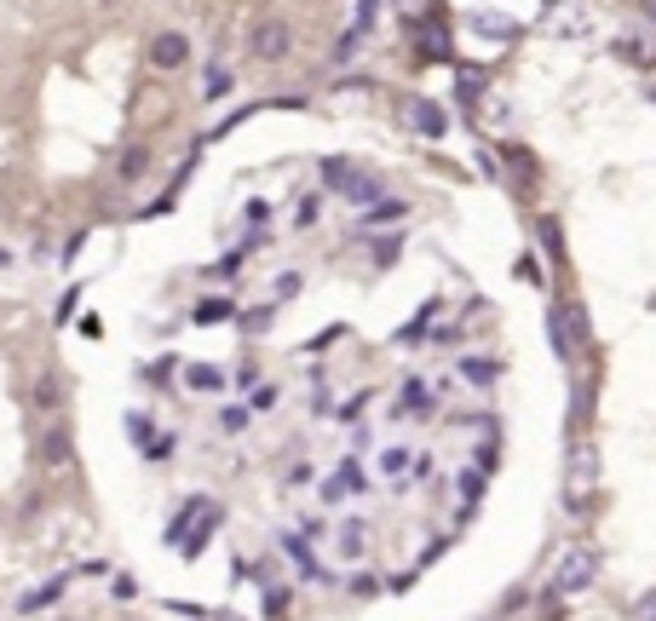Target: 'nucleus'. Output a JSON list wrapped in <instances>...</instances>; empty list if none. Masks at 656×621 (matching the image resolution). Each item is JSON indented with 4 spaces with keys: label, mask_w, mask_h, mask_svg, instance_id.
<instances>
[{
    "label": "nucleus",
    "mask_w": 656,
    "mask_h": 621,
    "mask_svg": "<svg viewBox=\"0 0 656 621\" xmlns=\"http://www.w3.org/2000/svg\"><path fill=\"white\" fill-rule=\"evenodd\" d=\"M248 414H254V409H225V414H219V426H225V432H242V426H248Z\"/></svg>",
    "instance_id": "7c9ffc66"
},
{
    "label": "nucleus",
    "mask_w": 656,
    "mask_h": 621,
    "mask_svg": "<svg viewBox=\"0 0 656 621\" xmlns=\"http://www.w3.org/2000/svg\"><path fill=\"white\" fill-rule=\"evenodd\" d=\"M398 414H409V420H421V414H432V391L421 386V380H403L398 386V403H392Z\"/></svg>",
    "instance_id": "9b49d317"
},
{
    "label": "nucleus",
    "mask_w": 656,
    "mask_h": 621,
    "mask_svg": "<svg viewBox=\"0 0 656 621\" xmlns=\"http://www.w3.org/2000/svg\"><path fill=\"white\" fill-rule=\"evenodd\" d=\"M461 380H472V386H495V380H501V363L484 357V351H472V357H461Z\"/></svg>",
    "instance_id": "ddd939ff"
},
{
    "label": "nucleus",
    "mask_w": 656,
    "mask_h": 621,
    "mask_svg": "<svg viewBox=\"0 0 656 621\" xmlns=\"http://www.w3.org/2000/svg\"><path fill=\"white\" fill-rule=\"evenodd\" d=\"M369 489V478H363V466L357 460H346L334 478H328V489H323V501H346V495H363Z\"/></svg>",
    "instance_id": "6e6552de"
},
{
    "label": "nucleus",
    "mask_w": 656,
    "mask_h": 621,
    "mask_svg": "<svg viewBox=\"0 0 656 621\" xmlns=\"http://www.w3.org/2000/svg\"><path fill=\"white\" fill-rule=\"evenodd\" d=\"M409 219V207L403 202H375V207H363V230H392Z\"/></svg>",
    "instance_id": "4468645a"
},
{
    "label": "nucleus",
    "mask_w": 656,
    "mask_h": 621,
    "mask_svg": "<svg viewBox=\"0 0 656 621\" xmlns=\"http://www.w3.org/2000/svg\"><path fill=\"white\" fill-rule=\"evenodd\" d=\"M478 489H484V478H478V472H461V501H478Z\"/></svg>",
    "instance_id": "2f4dec72"
},
{
    "label": "nucleus",
    "mask_w": 656,
    "mask_h": 621,
    "mask_svg": "<svg viewBox=\"0 0 656 621\" xmlns=\"http://www.w3.org/2000/svg\"><path fill=\"white\" fill-rule=\"evenodd\" d=\"M64 593H70V581L58 575V581H47V587H35V593H24V598H18V610H24V616H35V610H47V604H58Z\"/></svg>",
    "instance_id": "2eb2a0df"
},
{
    "label": "nucleus",
    "mask_w": 656,
    "mask_h": 621,
    "mask_svg": "<svg viewBox=\"0 0 656 621\" xmlns=\"http://www.w3.org/2000/svg\"><path fill=\"white\" fill-rule=\"evenodd\" d=\"M259 593H265V587H259ZM282 604H288V593H282V587H271V593H265V610H271V616H282Z\"/></svg>",
    "instance_id": "c9c22d12"
},
{
    "label": "nucleus",
    "mask_w": 656,
    "mask_h": 621,
    "mask_svg": "<svg viewBox=\"0 0 656 621\" xmlns=\"http://www.w3.org/2000/svg\"><path fill=\"white\" fill-rule=\"evenodd\" d=\"M346 587H352V598H375V593H380V581H375L369 570H357L352 581H346Z\"/></svg>",
    "instance_id": "c85d7f7f"
},
{
    "label": "nucleus",
    "mask_w": 656,
    "mask_h": 621,
    "mask_svg": "<svg viewBox=\"0 0 656 621\" xmlns=\"http://www.w3.org/2000/svg\"><path fill=\"white\" fill-rule=\"evenodd\" d=\"M346 196H352V207L386 202V196H380V179H369V173H352V179H346Z\"/></svg>",
    "instance_id": "a211bd4d"
},
{
    "label": "nucleus",
    "mask_w": 656,
    "mask_h": 621,
    "mask_svg": "<svg viewBox=\"0 0 656 621\" xmlns=\"http://www.w3.org/2000/svg\"><path fill=\"white\" fill-rule=\"evenodd\" d=\"M231 92H236L231 69H225V64H208V75H202V98H208V104H219V98H231Z\"/></svg>",
    "instance_id": "f3484780"
},
{
    "label": "nucleus",
    "mask_w": 656,
    "mask_h": 621,
    "mask_svg": "<svg viewBox=\"0 0 656 621\" xmlns=\"http://www.w3.org/2000/svg\"><path fill=\"white\" fill-rule=\"evenodd\" d=\"M277 403H282V386H277V380H265V386L248 391V409H254V414H271Z\"/></svg>",
    "instance_id": "4be33fe9"
},
{
    "label": "nucleus",
    "mask_w": 656,
    "mask_h": 621,
    "mask_svg": "<svg viewBox=\"0 0 656 621\" xmlns=\"http://www.w3.org/2000/svg\"><path fill=\"white\" fill-rule=\"evenodd\" d=\"M645 18H651V23H656V0H645Z\"/></svg>",
    "instance_id": "4c0bfd02"
},
{
    "label": "nucleus",
    "mask_w": 656,
    "mask_h": 621,
    "mask_svg": "<svg viewBox=\"0 0 656 621\" xmlns=\"http://www.w3.org/2000/svg\"><path fill=\"white\" fill-rule=\"evenodd\" d=\"M587 489H593V449L576 443V449H570V478H564V506H570V512H582Z\"/></svg>",
    "instance_id": "20e7f679"
},
{
    "label": "nucleus",
    "mask_w": 656,
    "mask_h": 621,
    "mask_svg": "<svg viewBox=\"0 0 656 621\" xmlns=\"http://www.w3.org/2000/svg\"><path fill=\"white\" fill-rule=\"evenodd\" d=\"M593 581H599V552H593V547H570L559 558V570H553V593L576 598V593H587Z\"/></svg>",
    "instance_id": "f257e3e1"
},
{
    "label": "nucleus",
    "mask_w": 656,
    "mask_h": 621,
    "mask_svg": "<svg viewBox=\"0 0 656 621\" xmlns=\"http://www.w3.org/2000/svg\"><path fill=\"white\" fill-rule=\"evenodd\" d=\"M190 317L202 322V328H213V322H236V299L208 294V299H196V311H190Z\"/></svg>",
    "instance_id": "f8f14e48"
},
{
    "label": "nucleus",
    "mask_w": 656,
    "mask_h": 621,
    "mask_svg": "<svg viewBox=\"0 0 656 621\" xmlns=\"http://www.w3.org/2000/svg\"><path fill=\"white\" fill-rule=\"evenodd\" d=\"M144 161H150V156H144L139 144H133V150L121 156V179H127V184H133V179H144Z\"/></svg>",
    "instance_id": "393cba45"
},
{
    "label": "nucleus",
    "mask_w": 656,
    "mask_h": 621,
    "mask_svg": "<svg viewBox=\"0 0 656 621\" xmlns=\"http://www.w3.org/2000/svg\"><path fill=\"white\" fill-rule=\"evenodd\" d=\"M236 271H242V253H225L219 265H208V276H213V282H231Z\"/></svg>",
    "instance_id": "cd10ccee"
},
{
    "label": "nucleus",
    "mask_w": 656,
    "mask_h": 621,
    "mask_svg": "<svg viewBox=\"0 0 656 621\" xmlns=\"http://www.w3.org/2000/svg\"><path fill=\"white\" fill-rule=\"evenodd\" d=\"M334 552H340V558H363V552H369V524H363V518H346V524L334 529Z\"/></svg>",
    "instance_id": "1a4fd4ad"
},
{
    "label": "nucleus",
    "mask_w": 656,
    "mask_h": 621,
    "mask_svg": "<svg viewBox=\"0 0 656 621\" xmlns=\"http://www.w3.org/2000/svg\"><path fill=\"white\" fill-rule=\"evenodd\" d=\"M288 46H294V29L282 18H259L254 23V41H248V52H254L259 64H277V58H288Z\"/></svg>",
    "instance_id": "f03ea898"
},
{
    "label": "nucleus",
    "mask_w": 656,
    "mask_h": 621,
    "mask_svg": "<svg viewBox=\"0 0 656 621\" xmlns=\"http://www.w3.org/2000/svg\"><path fill=\"white\" fill-rule=\"evenodd\" d=\"M547 340H553V357H559V363H576V357H582V340H576V328H570V305H553V311H547Z\"/></svg>",
    "instance_id": "39448f33"
},
{
    "label": "nucleus",
    "mask_w": 656,
    "mask_h": 621,
    "mask_svg": "<svg viewBox=\"0 0 656 621\" xmlns=\"http://www.w3.org/2000/svg\"><path fill=\"white\" fill-rule=\"evenodd\" d=\"M633 621H656V587L639 598V604H633Z\"/></svg>",
    "instance_id": "473e14b6"
},
{
    "label": "nucleus",
    "mask_w": 656,
    "mask_h": 621,
    "mask_svg": "<svg viewBox=\"0 0 656 621\" xmlns=\"http://www.w3.org/2000/svg\"><path fill=\"white\" fill-rule=\"evenodd\" d=\"M265 219H271V202H248V225L265 230Z\"/></svg>",
    "instance_id": "72a5a7b5"
},
{
    "label": "nucleus",
    "mask_w": 656,
    "mask_h": 621,
    "mask_svg": "<svg viewBox=\"0 0 656 621\" xmlns=\"http://www.w3.org/2000/svg\"><path fill=\"white\" fill-rule=\"evenodd\" d=\"M110 593H116V598H133V593H139V581H133V575H116V587H110Z\"/></svg>",
    "instance_id": "e433bc0d"
},
{
    "label": "nucleus",
    "mask_w": 656,
    "mask_h": 621,
    "mask_svg": "<svg viewBox=\"0 0 656 621\" xmlns=\"http://www.w3.org/2000/svg\"><path fill=\"white\" fill-rule=\"evenodd\" d=\"M282 552H288L305 575H323V570H317V558H311V547H305V535H282Z\"/></svg>",
    "instance_id": "412c9836"
},
{
    "label": "nucleus",
    "mask_w": 656,
    "mask_h": 621,
    "mask_svg": "<svg viewBox=\"0 0 656 621\" xmlns=\"http://www.w3.org/2000/svg\"><path fill=\"white\" fill-rule=\"evenodd\" d=\"M616 52L633 58V64H656V46H645V41H616Z\"/></svg>",
    "instance_id": "a878e982"
},
{
    "label": "nucleus",
    "mask_w": 656,
    "mask_h": 621,
    "mask_svg": "<svg viewBox=\"0 0 656 621\" xmlns=\"http://www.w3.org/2000/svg\"><path fill=\"white\" fill-rule=\"evenodd\" d=\"M409 466H415L409 443H386V449H380V472H386V478H398V472H409Z\"/></svg>",
    "instance_id": "aec40b11"
},
{
    "label": "nucleus",
    "mask_w": 656,
    "mask_h": 621,
    "mask_svg": "<svg viewBox=\"0 0 656 621\" xmlns=\"http://www.w3.org/2000/svg\"><path fill=\"white\" fill-rule=\"evenodd\" d=\"M398 6H403V12H415V6H421V0H398Z\"/></svg>",
    "instance_id": "58836bf2"
},
{
    "label": "nucleus",
    "mask_w": 656,
    "mask_h": 621,
    "mask_svg": "<svg viewBox=\"0 0 656 621\" xmlns=\"http://www.w3.org/2000/svg\"><path fill=\"white\" fill-rule=\"evenodd\" d=\"M35 403H41V409H58V380H52V374L35 380Z\"/></svg>",
    "instance_id": "bb28decb"
},
{
    "label": "nucleus",
    "mask_w": 656,
    "mask_h": 621,
    "mask_svg": "<svg viewBox=\"0 0 656 621\" xmlns=\"http://www.w3.org/2000/svg\"><path fill=\"white\" fill-rule=\"evenodd\" d=\"M236 322H242L248 334H265V328L277 322V305H248V317H236Z\"/></svg>",
    "instance_id": "5701e85b"
},
{
    "label": "nucleus",
    "mask_w": 656,
    "mask_h": 621,
    "mask_svg": "<svg viewBox=\"0 0 656 621\" xmlns=\"http://www.w3.org/2000/svg\"><path fill=\"white\" fill-rule=\"evenodd\" d=\"M317 219H323V196H300V207H294V225L311 230Z\"/></svg>",
    "instance_id": "b1692460"
},
{
    "label": "nucleus",
    "mask_w": 656,
    "mask_h": 621,
    "mask_svg": "<svg viewBox=\"0 0 656 621\" xmlns=\"http://www.w3.org/2000/svg\"><path fill=\"white\" fill-rule=\"evenodd\" d=\"M346 179H352V173H346V161L328 156V161H323V184H340V190H346Z\"/></svg>",
    "instance_id": "c756f323"
},
{
    "label": "nucleus",
    "mask_w": 656,
    "mask_h": 621,
    "mask_svg": "<svg viewBox=\"0 0 656 621\" xmlns=\"http://www.w3.org/2000/svg\"><path fill=\"white\" fill-rule=\"evenodd\" d=\"M467 29L490 35V41H513V35H518V18H507V12H467Z\"/></svg>",
    "instance_id": "9d476101"
},
{
    "label": "nucleus",
    "mask_w": 656,
    "mask_h": 621,
    "mask_svg": "<svg viewBox=\"0 0 656 621\" xmlns=\"http://www.w3.org/2000/svg\"><path fill=\"white\" fill-rule=\"evenodd\" d=\"M219 524H225V506H219V501H202V512L190 518V535H185V547H179V552H185V558H196V552L213 541V529H219Z\"/></svg>",
    "instance_id": "423d86ee"
},
{
    "label": "nucleus",
    "mask_w": 656,
    "mask_h": 621,
    "mask_svg": "<svg viewBox=\"0 0 656 621\" xmlns=\"http://www.w3.org/2000/svg\"><path fill=\"white\" fill-rule=\"evenodd\" d=\"M403 121H409V127H415L421 138H444V133H449L444 104H432L426 92H409V98H403Z\"/></svg>",
    "instance_id": "7ed1b4c3"
},
{
    "label": "nucleus",
    "mask_w": 656,
    "mask_h": 621,
    "mask_svg": "<svg viewBox=\"0 0 656 621\" xmlns=\"http://www.w3.org/2000/svg\"><path fill=\"white\" fill-rule=\"evenodd\" d=\"M185 386H190V391H225V368H213V363H185Z\"/></svg>",
    "instance_id": "dca6fc26"
},
{
    "label": "nucleus",
    "mask_w": 656,
    "mask_h": 621,
    "mask_svg": "<svg viewBox=\"0 0 656 621\" xmlns=\"http://www.w3.org/2000/svg\"><path fill=\"white\" fill-rule=\"evenodd\" d=\"M150 64H156V69H185V64H190V35H179V29H162V35L150 41Z\"/></svg>",
    "instance_id": "0eeeda50"
},
{
    "label": "nucleus",
    "mask_w": 656,
    "mask_h": 621,
    "mask_svg": "<svg viewBox=\"0 0 656 621\" xmlns=\"http://www.w3.org/2000/svg\"><path fill=\"white\" fill-rule=\"evenodd\" d=\"M541 242H547V253L559 259V225H553V219H541Z\"/></svg>",
    "instance_id": "f704fd0d"
},
{
    "label": "nucleus",
    "mask_w": 656,
    "mask_h": 621,
    "mask_svg": "<svg viewBox=\"0 0 656 621\" xmlns=\"http://www.w3.org/2000/svg\"><path fill=\"white\" fill-rule=\"evenodd\" d=\"M41 460H47V466H64V460H70V432H64V426H52V432L41 437Z\"/></svg>",
    "instance_id": "6ab92c4d"
}]
</instances>
